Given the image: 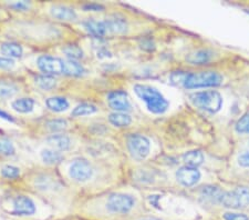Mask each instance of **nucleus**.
Segmentation results:
<instances>
[{
    "mask_svg": "<svg viewBox=\"0 0 249 220\" xmlns=\"http://www.w3.org/2000/svg\"><path fill=\"white\" fill-rule=\"evenodd\" d=\"M134 91L136 96L146 103L147 109L151 113L160 115L168 109L170 103L156 88L147 85H135Z\"/></svg>",
    "mask_w": 249,
    "mask_h": 220,
    "instance_id": "f257e3e1",
    "label": "nucleus"
},
{
    "mask_svg": "<svg viewBox=\"0 0 249 220\" xmlns=\"http://www.w3.org/2000/svg\"><path fill=\"white\" fill-rule=\"evenodd\" d=\"M191 101L196 108L210 114H216L223 105V98L218 91L206 90L191 95Z\"/></svg>",
    "mask_w": 249,
    "mask_h": 220,
    "instance_id": "f03ea898",
    "label": "nucleus"
},
{
    "mask_svg": "<svg viewBox=\"0 0 249 220\" xmlns=\"http://www.w3.org/2000/svg\"><path fill=\"white\" fill-rule=\"evenodd\" d=\"M223 76L217 71H197L187 75L186 81L184 83V88L186 89H198V88L217 87L222 85Z\"/></svg>",
    "mask_w": 249,
    "mask_h": 220,
    "instance_id": "7ed1b4c3",
    "label": "nucleus"
},
{
    "mask_svg": "<svg viewBox=\"0 0 249 220\" xmlns=\"http://www.w3.org/2000/svg\"><path fill=\"white\" fill-rule=\"evenodd\" d=\"M222 205L231 209H240L249 205V188L245 186L236 187L235 189L224 193Z\"/></svg>",
    "mask_w": 249,
    "mask_h": 220,
    "instance_id": "20e7f679",
    "label": "nucleus"
},
{
    "mask_svg": "<svg viewBox=\"0 0 249 220\" xmlns=\"http://www.w3.org/2000/svg\"><path fill=\"white\" fill-rule=\"evenodd\" d=\"M128 153L136 160L145 159L150 154L151 143L145 136L131 135L127 139Z\"/></svg>",
    "mask_w": 249,
    "mask_h": 220,
    "instance_id": "39448f33",
    "label": "nucleus"
},
{
    "mask_svg": "<svg viewBox=\"0 0 249 220\" xmlns=\"http://www.w3.org/2000/svg\"><path fill=\"white\" fill-rule=\"evenodd\" d=\"M135 199L126 194H113L111 195L107 202V208L111 213L126 214L133 209Z\"/></svg>",
    "mask_w": 249,
    "mask_h": 220,
    "instance_id": "423d86ee",
    "label": "nucleus"
},
{
    "mask_svg": "<svg viewBox=\"0 0 249 220\" xmlns=\"http://www.w3.org/2000/svg\"><path fill=\"white\" fill-rule=\"evenodd\" d=\"M37 66L43 74L48 76L61 75L64 71L63 60L48 55L40 56L37 60Z\"/></svg>",
    "mask_w": 249,
    "mask_h": 220,
    "instance_id": "0eeeda50",
    "label": "nucleus"
},
{
    "mask_svg": "<svg viewBox=\"0 0 249 220\" xmlns=\"http://www.w3.org/2000/svg\"><path fill=\"white\" fill-rule=\"evenodd\" d=\"M70 177L78 182H84L89 180L93 175V168L86 159H77L72 162L69 170Z\"/></svg>",
    "mask_w": 249,
    "mask_h": 220,
    "instance_id": "6e6552de",
    "label": "nucleus"
},
{
    "mask_svg": "<svg viewBox=\"0 0 249 220\" xmlns=\"http://www.w3.org/2000/svg\"><path fill=\"white\" fill-rule=\"evenodd\" d=\"M109 106L114 110V113H128L132 109V105L128 100L125 91L116 90L107 95Z\"/></svg>",
    "mask_w": 249,
    "mask_h": 220,
    "instance_id": "1a4fd4ad",
    "label": "nucleus"
},
{
    "mask_svg": "<svg viewBox=\"0 0 249 220\" xmlns=\"http://www.w3.org/2000/svg\"><path fill=\"white\" fill-rule=\"evenodd\" d=\"M200 178V173L197 168L184 166L180 167L176 173V179L180 185L185 187L194 186Z\"/></svg>",
    "mask_w": 249,
    "mask_h": 220,
    "instance_id": "9d476101",
    "label": "nucleus"
},
{
    "mask_svg": "<svg viewBox=\"0 0 249 220\" xmlns=\"http://www.w3.org/2000/svg\"><path fill=\"white\" fill-rule=\"evenodd\" d=\"M36 213V206L32 200L27 196H17L14 200V215L31 216Z\"/></svg>",
    "mask_w": 249,
    "mask_h": 220,
    "instance_id": "9b49d317",
    "label": "nucleus"
},
{
    "mask_svg": "<svg viewBox=\"0 0 249 220\" xmlns=\"http://www.w3.org/2000/svg\"><path fill=\"white\" fill-rule=\"evenodd\" d=\"M50 14L52 17H54L58 20H62V21H73V20L78 18V15L74 11V9L61 5L51 7Z\"/></svg>",
    "mask_w": 249,
    "mask_h": 220,
    "instance_id": "f8f14e48",
    "label": "nucleus"
},
{
    "mask_svg": "<svg viewBox=\"0 0 249 220\" xmlns=\"http://www.w3.org/2000/svg\"><path fill=\"white\" fill-rule=\"evenodd\" d=\"M47 143L57 151H67L71 147V139L67 135L55 134L47 138Z\"/></svg>",
    "mask_w": 249,
    "mask_h": 220,
    "instance_id": "ddd939ff",
    "label": "nucleus"
},
{
    "mask_svg": "<svg viewBox=\"0 0 249 220\" xmlns=\"http://www.w3.org/2000/svg\"><path fill=\"white\" fill-rule=\"evenodd\" d=\"M104 23H106L107 34L121 35L127 30V23L123 18H119V17L109 18L104 20Z\"/></svg>",
    "mask_w": 249,
    "mask_h": 220,
    "instance_id": "4468645a",
    "label": "nucleus"
},
{
    "mask_svg": "<svg viewBox=\"0 0 249 220\" xmlns=\"http://www.w3.org/2000/svg\"><path fill=\"white\" fill-rule=\"evenodd\" d=\"M84 28H86L88 33L94 36L96 38H101L103 36L107 35V30L104 21H99L95 19H89L84 22Z\"/></svg>",
    "mask_w": 249,
    "mask_h": 220,
    "instance_id": "2eb2a0df",
    "label": "nucleus"
},
{
    "mask_svg": "<svg viewBox=\"0 0 249 220\" xmlns=\"http://www.w3.org/2000/svg\"><path fill=\"white\" fill-rule=\"evenodd\" d=\"M213 58V53L207 49L196 50L194 53L187 55L186 61L192 63V65H205L208 61H211Z\"/></svg>",
    "mask_w": 249,
    "mask_h": 220,
    "instance_id": "dca6fc26",
    "label": "nucleus"
},
{
    "mask_svg": "<svg viewBox=\"0 0 249 220\" xmlns=\"http://www.w3.org/2000/svg\"><path fill=\"white\" fill-rule=\"evenodd\" d=\"M87 73V70L84 69V67L79 63L77 60H66L64 61V75L72 76V77H81Z\"/></svg>",
    "mask_w": 249,
    "mask_h": 220,
    "instance_id": "f3484780",
    "label": "nucleus"
},
{
    "mask_svg": "<svg viewBox=\"0 0 249 220\" xmlns=\"http://www.w3.org/2000/svg\"><path fill=\"white\" fill-rule=\"evenodd\" d=\"M46 105L51 111H54V113H62V111H66L68 108H69L70 103L64 97L55 96V97L48 98L46 100Z\"/></svg>",
    "mask_w": 249,
    "mask_h": 220,
    "instance_id": "a211bd4d",
    "label": "nucleus"
},
{
    "mask_svg": "<svg viewBox=\"0 0 249 220\" xmlns=\"http://www.w3.org/2000/svg\"><path fill=\"white\" fill-rule=\"evenodd\" d=\"M0 51L7 58H20L23 54L22 47L16 42H3L0 46Z\"/></svg>",
    "mask_w": 249,
    "mask_h": 220,
    "instance_id": "6ab92c4d",
    "label": "nucleus"
},
{
    "mask_svg": "<svg viewBox=\"0 0 249 220\" xmlns=\"http://www.w3.org/2000/svg\"><path fill=\"white\" fill-rule=\"evenodd\" d=\"M224 196V191L219 189L218 187L206 186L202 189V197L212 202H222V198Z\"/></svg>",
    "mask_w": 249,
    "mask_h": 220,
    "instance_id": "aec40b11",
    "label": "nucleus"
},
{
    "mask_svg": "<svg viewBox=\"0 0 249 220\" xmlns=\"http://www.w3.org/2000/svg\"><path fill=\"white\" fill-rule=\"evenodd\" d=\"M183 161L185 166L197 168L204 161V155L199 150H192L183 155Z\"/></svg>",
    "mask_w": 249,
    "mask_h": 220,
    "instance_id": "412c9836",
    "label": "nucleus"
},
{
    "mask_svg": "<svg viewBox=\"0 0 249 220\" xmlns=\"http://www.w3.org/2000/svg\"><path fill=\"white\" fill-rule=\"evenodd\" d=\"M14 110L20 114H28L31 113L35 108V100L31 98H20L15 100L13 102Z\"/></svg>",
    "mask_w": 249,
    "mask_h": 220,
    "instance_id": "4be33fe9",
    "label": "nucleus"
},
{
    "mask_svg": "<svg viewBox=\"0 0 249 220\" xmlns=\"http://www.w3.org/2000/svg\"><path fill=\"white\" fill-rule=\"evenodd\" d=\"M109 121L115 127L125 128L131 125L132 118L125 113H112L109 116Z\"/></svg>",
    "mask_w": 249,
    "mask_h": 220,
    "instance_id": "5701e85b",
    "label": "nucleus"
},
{
    "mask_svg": "<svg viewBox=\"0 0 249 220\" xmlns=\"http://www.w3.org/2000/svg\"><path fill=\"white\" fill-rule=\"evenodd\" d=\"M36 85H37L40 89L50 91L57 86V80L53 76H48V75H39L35 79Z\"/></svg>",
    "mask_w": 249,
    "mask_h": 220,
    "instance_id": "b1692460",
    "label": "nucleus"
},
{
    "mask_svg": "<svg viewBox=\"0 0 249 220\" xmlns=\"http://www.w3.org/2000/svg\"><path fill=\"white\" fill-rule=\"evenodd\" d=\"M18 87L14 82L7 80H0V98L8 99L14 97L18 93Z\"/></svg>",
    "mask_w": 249,
    "mask_h": 220,
    "instance_id": "393cba45",
    "label": "nucleus"
},
{
    "mask_svg": "<svg viewBox=\"0 0 249 220\" xmlns=\"http://www.w3.org/2000/svg\"><path fill=\"white\" fill-rule=\"evenodd\" d=\"M41 159L47 165H57L63 159V156L54 149H43L41 151Z\"/></svg>",
    "mask_w": 249,
    "mask_h": 220,
    "instance_id": "a878e982",
    "label": "nucleus"
},
{
    "mask_svg": "<svg viewBox=\"0 0 249 220\" xmlns=\"http://www.w3.org/2000/svg\"><path fill=\"white\" fill-rule=\"evenodd\" d=\"M96 111H98L96 106L92 105V103L83 102L80 103V105H78L73 110H72L71 116L72 117H83V116H89L94 114Z\"/></svg>",
    "mask_w": 249,
    "mask_h": 220,
    "instance_id": "bb28decb",
    "label": "nucleus"
},
{
    "mask_svg": "<svg viewBox=\"0 0 249 220\" xmlns=\"http://www.w3.org/2000/svg\"><path fill=\"white\" fill-rule=\"evenodd\" d=\"M63 54L72 60H79L83 58V50L77 45H67L62 48Z\"/></svg>",
    "mask_w": 249,
    "mask_h": 220,
    "instance_id": "cd10ccee",
    "label": "nucleus"
},
{
    "mask_svg": "<svg viewBox=\"0 0 249 220\" xmlns=\"http://www.w3.org/2000/svg\"><path fill=\"white\" fill-rule=\"evenodd\" d=\"M46 127L52 133H58V131L67 129L68 122L64 119H51L46 122Z\"/></svg>",
    "mask_w": 249,
    "mask_h": 220,
    "instance_id": "c85d7f7f",
    "label": "nucleus"
},
{
    "mask_svg": "<svg viewBox=\"0 0 249 220\" xmlns=\"http://www.w3.org/2000/svg\"><path fill=\"white\" fill-rule=\"evenodd\" d=\"M15 154L14 143L7 138L0 137V155L10 156Z\"/></svg>",
    "mask_w": 249,
    "mask_h": 220,
    "instance_id": "c756f323",
    "label": "nucleus"
},
{
    "mask_svg": "<svg viewBox=\"0 0 249 220\" xmlns=\"http://www.w3.org/2000/svg\"><path fill=\"white\" fill-rule=\"evenodd\" d=\"M187 75L188 73H186V71H174V73L171 75V81L176 86H184V83L186 81Z\"/></svg>",
    "mask_w": 249,
    "mask_h": 220,
    "instance_id": "7c9ffc66",
    "label": "nucleus"
},
{
    "mask_svg": "<svg viewBox=\"0 0 249 220\" xmlns=\"http://www.w3.org/2000/svg\"><path fill=\"white\" fill-rule=\"evenodd\" d=\"M235 128L239 134H249V114L243 116L236 122Z\"/></svg>",
    "mask_w": 249,
    "mask_h": 220,
    "instance_id": "2f4dec72",
    "label": "nucleus"
},
{
    "mask_svg": "<svg viewBox=\"0 0 249 220\" xmlns=\"http://www.w3.org/2000/svg\"><path fill=\"white\" fill-rule=\"evenodd\" d=\"M1 175L5 178L15 179V178L19 177L20 170H19V168L15 167V166H5L1 169Z\"/></svg>",
    "mask_w": 249,
    "mask_h": 220,
    "instance_id": "473e14b6",
    "label": "nucleus"
},
{
    "mask_svg": "<svg viewBox=\"0 0 249 220\" xmlns=\"http://www.w3.org/2000/svg\"><path fill=\"white\" fill-rule=\"evenodd\" d=\"M15 61L11 58L7 57H0V69L2 70H9L14 68Z\"/></svg>",
    "mask_w": 249,
    "mask_h": 220,
    "instance_id": "72a5a7b5",
    "label": "nucleus"
},
{
    "mask_svg": "<svg viewBox=\"0 0 249 220\" xmlns=\"http://www.w3.org/2000/svg\"><path fill=\"white\" fill-rule=\"evenodd\" d=\"M225 220H249L248 216L237 213H226L224 215Z\"/></svg>",
    "mask_w": 249,
    "mask_h": 220,
    "instance_id": "f704fd0d",
    "label": "nucleus"
},
{
    "mask_svg": "<svg viewBox=\"0 0 249 220\" xmlns=\"http://www.w3.org/2000/svg\"><path fill=\"white\" fill-rule=\"evenodd\" d=\"M238 163L242 167L249 168V151H245L238 157Z\"/></svg>",
    "mask_w": 249,
    "mask_h": 220,
    "instance_id": "c9c22d12",
    "label": "nucleus"
},
{
    "mask_svg": "<svg viewBox=\"0 0 249 220\" xmlns=\"http://www.w3.org/2000/svg\"><path fill=\"white\" fill-rule=\"evenodd\" d=\"M29 2L27 1H20L17 3H14L13 7H15L16 9H19V10H26L27 8H29Z\"/></svg>",
    "mask_w": 249,
    "mask_h": 220,
    "instance_id": "e433bc0d",
    "label": "nucleus"
},
{
    "mask_svg": "<svg viewBox=\"0 0 249 220\" xmlns=\"http://www.w3.org/2000/svg\"><path fill=\"white\" fill-rule=\"evenodd\" d=\"M84 9H86V10L100 11V10L103 9V7L100 6V5H93V3H91V5H86V6H84Z\"/></svg>",
    "mask_w": 249,
    "mask_h": 220,
    "instance_id": "4c0bfd02",
    "label": "nucleus"
},
{
    "mask_svg": "<svg viewBox=\"0 0 249 220\" xmlns=\"http://www.w3.org/2000/svg\"><path fill=\"white\" fill-rule=\"evenodd\" d=\"M0 117H1V118H3V119H6V120H8V121H11V122H13V121H14V119H13V118H11L9 115H8V114H6V113H5V111H2V110H0Z\"/></svg>",
    "mask_w": 249,
    "mask_h": 220,
    "instance_id": "58836bf2",
    "label": "nucleus"
},
{
    "mask_svg": "<svg viewBox=\"0 0 249 220\" xmlns=\"http://www.w3.org/2000/svg\"><path fill=\"white\" fill-rule=\"evenodd\" d=\"M141 220H160L158 218H144V219H141Z\"/></svg>",
    "mask_w": 249,
    "mask_h": 220,
    "instance_id": "ea45409f",
    "label": "nucleus"
}]
</instances>
